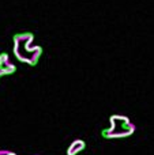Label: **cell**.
Masks as SVG:
<instances>
[{
    "mask_svg": "<svg viewBox=\"0 0 154 155\" xmlns=\"http://www.w3.org/2000/svg\"><path fill=\"white\" fill-rule=\"evenodd\" d=\"M85 147H86V143H85L82 139L74 140V142L70 144V147L67 148V155H78L81 151L85 150Z\"/></svg>",
    "mask_w": 154,
    "mask_h": 155,
    "instance_id": "4",
    "label": "cell"
},
{
    "mask_svg": "<svg viewBox=\"0 0 154 155\" xmlns=\"http://www.w3.org/2000/svg\"><path fill=\"white\" fill-rule=\"evenodd\" d=\"M32 41L33 34L30 33H22V34L14 35V53L19 61L35 65L41 56L42 49L40 46H30Z\"/></svg>",
    "mask_w": 154,
    "mask_h": 155,
    "instance_id": "1",
    "label": "cell"
},
{
    "mask_svg": "<svg viewBox=\"0 0 154 155\" xmlns=\"http://www.w3.org/2000/svg\"><path fill=\"white\" fill-rule=\"evenodd\" d=\"M7 155H16L15 153H12V151H8V154Z\"/></svg>",
    "mask_w": 154,
    "mask_h": 155,
    "instance_id": "6",
    "label": "cell"
},
{
    "mask_svg": "<svg viewBox=\"0 0 154 155\" xmlns=\"http://www.w3.org/2000/svg\"><path fill=\"white\" fill-rule=\"evenodd\" d=\"M0 76H3V74H2V71H0Z\"/></svg>",
    "mask_w": 154,
    "mask_h": 155,
    "instance_id": "7",
    "label": "cell"
},
{
    "mask_svg": "<svg viewBox=\"0 0 154 155\" xmlns=\"http://www.w3.org/2000/svg\"><path fill=\"white\" fill-rule=\"evenodd\" d=\"M8 150H0V155H7Z\"/></svg>",
    "mask_w": 154,
    "mask_h": 155,
    "instance_id": "5",
    "label": "cell"
},
{
    "mask_svg": "<svg viewBox=\"0 0 154 155\" xmlns=\"http://www.w3.org/2000/svg\"><path fill=\"white\" fill-rule=\"evenodd\" d=\"M16 70V67L14 64H11L8 61V54L7 53H2L0 54V71H2L3 75H10L14 74Z\"/></svg>",
    "mask_w": 154,
    "mask_h": 155,
    "instance_id": "3",
    "label": "cell"
},
{
    "mask_svg": "<svg viewBox=\"0 0 154 155\" xmlns=\"http://www.w3.org/2000/svg\"><path fill=\"white\" fill-rule=\"evenodd\" d=\"M135 132V125L130 121V118L126 116H112L111 127L104 128L101 131V137L104 139H120L127 137Z\"/></svg>",
    "mask_w": 154,
    "mask_h": 155,
    "instance_id": "2",
    "label": "cell"
}]
</instances>
